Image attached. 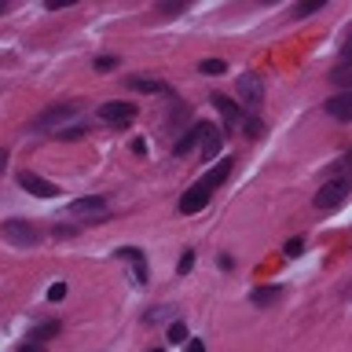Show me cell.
Segmentation results:
<instances>
[{"label": "cell", "mask_w": 352, "mask_h": 352, "mask_svg": "<svg viewBox=\"0 0 352 352\" xmlns=\"http://www.w3.org/2000/svg\"><path fill=\"white\" fill-rule=\"evenodd\" d=\"M349 191H352V176L345 173V165H341L338 176L323 180V187L316 191V209H319V213H334V209L349 198Z\"/></svg>", "instance_id": "6da1fadb"}, {"label": "cell", "mask_w": 352, "mask_h": 352, "mask_svg": "<svg viewBox=\"0 0 352 352\" xmlns=\"http://www.w3.org/2000/svg\"><path fill=\"white\" fill-rule=\"evenodd\" d=\"M96 118L103 121V125H118V129H125L136 121V103H129V99H110V103H103L96 110Z\"/></svg>", "instance_id": "7a4b0ae2"}, {"label": "cell", "mask_w": 352, "mask_h": 352, "mask_svg": "<svg viewBox=\"0 0 352 352\" xmlns=\"http://www.w3.org/2000/svg\"><path fill=\"white\" fill-rule=\"evenodd\" d=\"M235 92H239V99H235L239 107H242V103H246V107H257L261 99H264V77H257V74H242L239 85H235Z\"/></svg>", "instance_id": "3957f363"}, {"label": "cell", "mask_w": 352, "mask_h": 352, "mask_svg": "<svg viewBox=\"0 0 352 352\" xmlns=\"http://www.w3.org/2000/svg\"><path fill=\"white\" fill-rule=\"evenodd\" d=\"M0 235H4L11 246H33V242H37V228H33L30 220H4Z\"/></svg>", "instance_id": "277c9868"}, {"label": "cell", "mask_w": 352, "mask_h": 352, "mask_svg": "<svg viewBox=\"0 0 352 352\" xmlns=\"http://www.w3.org/2000/svg\"><path fill=\"white\" fill-rule=\"evenodd\" d=\"M209 198H213V191H209L206 184H195V187H187V191L180 195L176 209H180L184 217H191V213H198V209H206V206H209Z\"/></svg>", "instance_id": "5b68a950"}, {"label": "cell", "mask_w": 352, "mask_h": 352, "mask_svg": "<svg viewBox=\"0 0 352 352\" xmlns=\"http://www.w3.org/2000/svg\"><path fill=\"white\" fill-rule=\"evenodd\" d=\"M70 213L77 220H107V198H99V195L77 198V202L70 206Z\"/></svg>", "instance_id": "8992f818"}, {"label": "cell", "mask_w": 352, "mask_h": 352, "mask_svg": "<svg viewBox=\"0 0 352 352\" xmlns=\"http://www.w3.org/2000/svg\"><path fill=\"white\" fill-rule=\"evenodd\" d=\"M213 107L220 110V114H224V125H228V132L242 129V121H246V114H242V107H239L231 96H224V92H213Z\"/></svg>", "instance_id": "52a82bcc"}, {"label": "cell", "mask_w": 352, "mask_h": 352, "mask_svg": "<svg viewBox=\"0 0 352 352\" xmlns=\"http://www.w3.org/2000/svg\"><path fill=\"white\" fill-rule=\"evenodd\" d=\"M19 187H22V191H26V195H33V198H55V195H59V187H55V184H48V180H44V176H37V173H19Z\"/></svg>", "instance_id": "ba28073f"}, {"label": "cell", "mask_w": 352, "mask_h": 352, "mask_svg": "<svg viewBox=\"0 0 352 352\" xmlns=\"http://www.w3.org/2000/svg\"><path fill=\"white\" fill-rule=\"evenodd\" d=\"M77 114V103H55V107H48V110H41L37 118H33V129H52L55 121H66V118H74Z\"/></svg>", "instance_id": "9c48e42d"}, {"label": "cell", "mask_w": 352, "mask_h": 352, "mask_svg": "<svg viewBox=\"0 0 352 352\" xmlns=\"http://www.w3.org/2000/svg\"><path fill=\"white\" fill-rule=\"evenodd\" d=\"M198 147H202V158H217L220 154V129L213 121H198Z\"/></svg>", "instance_id": "30bf717a"}, {"label": "cell", "mask_w": 352, "mask_h": 352, "mask_svg": "<svg viewBox=\"0 0 352 352\" xmlns=\"http://www.w3.org/2000/svg\"><path fill=\"white\" fill-rule=\"evenodd\" d=\"M323 110L334 121H352V92H338V96H330L327 103H323Z\"/></svg>", "instance_id": "8fae6325"}, {"label": "cell", "mask_w": 352, "mask_h": 352, "mask_svg": "<svg viewBox=\"0 0 352 352\" xmlns=\"http://www.w3.org/2000/svg\"><path fill=\"white\" fill-rule=\"evenodd\" d=\"M231 169H235V158H220V162L213 165V169L206 173V180H202V184L209 187V191H217V187H220V184H224L228 176H231Z\"/></svg>", "instance_id": "7c38bea8"}, {"label": "cell", "mask_w": 352, "mask_h": 352, "mask_svg": "<svg viewBox=\"0 0 352 352\" xmlns=\"http://www.w3.org/2000/svg\"><path fill=\"white\" fill-rule=\"evenodd\" d=\"M129 88H140V92H158V96H165V92H173L165 81H154V77H129L125 81Z\"/></svg>", "instance_id": "4fadbf2b"}, {"label": "cell", "mask_w": 352, "mask_h": 352, "mask_svg": "<svg viewBox=\"0 0 352 352\" xmlns=\"http://www.w3.org/2000/svg\"><path fill=\"white\" fill-rule=\"evenodd\" d=\"M59 330H63V323H55V319H48V323L33 327V334H30V341H33V345H44V341L59 338Z\"/></svg>", "instance_id": "5bb4252c"}, {"label": "cell", "mask_w": 352, "mask_h": 352, "mask_svg": "<svg viewBox=\"0 0 352 352\" xmlns=\"http://www.w3.org/2000/svg\"><path fill=\"white\" fill-rule=\"evenodd\" d=\"M198 147V125L191 129V132H184L180 140H176V158H184V154H191Z\"/></svg>", "instance_id": "9a60e30c"}, {"label": "cell", "mask_w": 352, "mask_h": 352, "mask_svg": "<svg viewBox=\"0 0 352 352\" xmlns=\"http://www.w3.org/2000/svg\"><path fill=\"white\" fill-rule=\"evenodd\" d=\"M283 294V286H264V290H253L250 297H253V305H275V297H279Z\"/></svg>", "instance_id": "2e32d148"}, {"label": "cell", "mask_w": 352, "mask_h": 352, "mask_svg": "<svg viewBox=\"0 0 352 352\" xmlns=\"http://www.w3.org/2000/svg\"><path fill=\"white\" fill-rule=\"evenodd\" d=\"M165 338H169L173 345H184V341L191 338V334H187V327L180 323V319H173V323H169V330H165Z\"/></svg>", "instance_id": "e0dca14e"}, {"label": "cell", "mask_w": 352, "mask_h": 352, "mask_svg": "<svg viewBox=\"0 0 352 352\" xmlns=\"http://www.w3.org/2000/svg\"><path fill=\"white\" fill-rule=\"evenodd\" d=\"M242 132H246L250 140H257L261 132H264V121H261L257 114H246V121H242Z\"/></svg>", "instance_id": "ac0fdd59"}, {"label": "cell", "mask_w": 352, "mask_h": 352, "mask_svg": "<svg viewBox=\"0 0 352 352\" xmlns=\"http://www.w3.org/2000/svg\"><path fill=\"white\" fill-rule=\"evenodd\" d=\"M330 81H334V85H341V92H349V63L334 66V74H330Z\"/></svg>", "instance_id": "d6986e66"}, {"label": "cell", "mask_w": 352, "mask_h": 352, "mask_svg": "<svg viewBox=\"0 0 352 352\" xmlns=\"http://www.w3.org/2000/svg\"><path fill=\"white\" fill-rule=\"evenodd\" d=\"M198 70L202 74H228V63L224 59H206V63H198Z\"/></svg>", "instance_id": "ffe728a7"}, {"label": "cell", "mask_w": 352, "mask_h": 352, "mask_svg": "<svg viewBox=\"0 0 352 352\" xmlns=\"http://www.w3.org/2000/svg\"><path fill=\"white\" fill-rule=\"evenodd\" d=\"M88 132V121H81V125H70V129H59V140H81Z\"/></svg>", "instance_id": "44dd1931"}, {"label": "cell", "mask_w": 352, "mask_h": 352, "mask_svg": "<svg viewBox=\"0 0 352 352\" xmlns=\"http://www.w3.org/2000/svg\"><path fill=\"white\" fill-rule=\"evenodd\" d=\"M323 8V0H305L301 8H294V19H301V15H312V11Z\"/></svg>", "instance_id": "7402d4cb"}, {"label": "cell", "mask_w": 352, "mask_h": 352, "mask_svg": "<svg viewBox=\"0 0 352 352\" xmlns=\"http://www.w3.org/2000/svg\"><path fill=\"white\" fill-rule=\"evenodd\" d=\"M114 66H118V55H99V59H96V70L99 74H110Z\"/></svg>", "instance_id": "603a6c76"}, {"label": "cell", "mask_w": 352, "mask_h": 352, "mask_svg": "<svg viewBox=\"0 0 352 352\" xmlns=\"http://www.w3.org/2000/svg\"><path fill=\"white\" fill-rule=\"evenodd\" d=\"M283 250H286V257H297V253H305V239H297V235H294Z\"/></svg>", "instance_id": "cb8c5ba5"}, {"label": "cell", "mask_w": 352, "mask_h": 352, "mask_svg": "<svg viewBox=\"0 0 352 352\" xmlns=\"http://www.w3.org/2000/svg\"><path fill=\"white\" fill-rule=\"evenodd\" d=\"M191 268H195V253H191V250H184V257H180V268H176V272H180V275H187Z\"/></svg>", "instance_id": "d4e9b609"}, {"label": "cell", "mask_w": 352, "mask_h": 352, "mask_svg": "<svg viewBox=\"0 0 352 352\" xmlns=\"http://www.w3.org/2000/svg\"><path fill=\"white\" fill-rule=\"evenodd\" d=\"M118 257H121V261H136V264H140V261H143V253H140V250H132V246H125V250H118Z\"/></svg>", "instance_id": "484cf974"}, {"label": "cell", "mask_w": 352, "mask_h": 352, "mask_svg": "<svg viewBox=\"0 0 352 352\" xmlns=\"http://www.w3.org/2000/svg\"><path fill=\"white\" fill-rule=\"evenodd\" d=\"M184 8H187V4H173V0H162V8H158V11H165V15H180Z\"/></svg>", "instance_id": "4316f807"}, {"label": "cell", "mask_w": 352, "mask_h": 352, "mask_svg": "<svg viewBox=\"0 0 352 352\" xmlns=\"http://www.w3.org/2000/svg\"><path fill=\"white\" fill-rule=\"evenodd\" d=\"M63 297H66V283H55L48 290V301H63Z\"/></svg>", "instance_id": "83f0119b"}, {"label": "cell", "mask_w": 352, "mask_h": 352, "mask_svg": "<svg viewBox=\"0 0 352 352\" xmlns=\"http://www.w3.org/2000/svg\"><path fill=\"white\" fill-rule=\"evenodd\" d=\"M184 345H187L184 352H206V345H202V341H198V338H187Z\"/></svg>", "instance_id": "f1b7e54d"}, {"label": "cell", "mask_w": 352, "mask_h": 352, "mask_svg": "<svg viewBox=\"0 0 352 352\" xmlns=\"http://www.w3.org/2000/svg\"><path fill=\"white\" fill-rule=\"evenodd\" d=\"M74 4V0H44V8H48V11H59V8H70Z\"/></svg>", "instance_id": "f546056e"}, {"label": "cell", "mask_w": 352, "mask_h": 352, "mask_svg": "<svg viewBox=\"0 0 352 352\" xmlns=\"http://www.w3.org/2000/svg\"><path fill=\"white\" fill-rule=\"evenodd\" d=\"M8 158H11V151L0 147V176H4V169H8Z\"/></svg>", "instance_id": "4dcf8cb0"}, {"label": "cell", "mask_w": 352, "mask_h": 352, "mask_svg": "<svg viewBox=\"0 0 352 352\" xmlns=\"http://www.w3.org/2000/svg\"><path fill=\"white\" fill-rule=\"evenodd\" d=\"M19 352H44V349H41V345H33V341H22Z\"/></svg>", "instance_id": "1f68e13d"}, {"label": "cell", "mask_w": 352, "mask_h": 352, "mask_svg": "<svg viewBox=\"0 0 352 352\" xmlns=\"http://www.w3.org/2000/svg\"><path fill=\"white\" fill-rule=\"evenodd\" d=\"M4 11H8V4H4V0H0V15H4Z\"/></svg>", "instance_id": "d6a6232c"}, {"label": "cell", "mask_w": 352, "mask_h": 352, "mask_svg": "<svg viewBox=\"0 0 352 352\" xmlns=\"http://www.w3.org/2000/svg\"><path fill=\"white\" fill-rule=\"evenodd\" d=\"M151 352H162V349H151Z\"/></svg>", "instance_id": "836d02e7"}]
</instances>
